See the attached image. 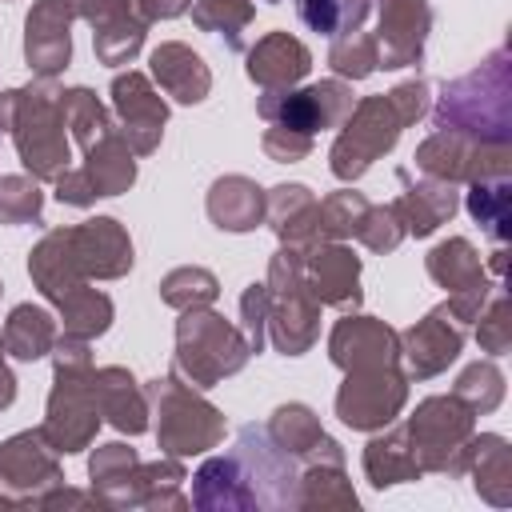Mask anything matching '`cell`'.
Masks as SVG:
<instances>
[{
  "instance_id": "obj_1",
  "label": "cell",
  "mask_w": 512,
  "mask_h": 512,
  "mask_svg": "<svg viewBox=\"0 0 512 512\" xmlns=\"http://www.w3.org/2000/svg\"><path fill=\"white\" fill-rule=\"evenodd\" d=\"M300 20L324 36H340L348 28H356L368 12V0H296Z\"/></svg>"
}]
</instances>
